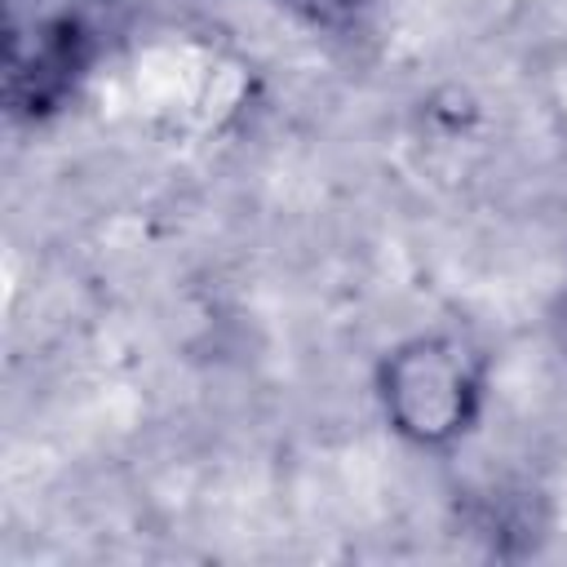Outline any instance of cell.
Segmentation results:
<instances>
[{
    "mask_svg": "<svg viewBox=\"0 0 567 567\" xmlns=\"http://www.w3.org/2000/svg\"><path fill=\"white\" fill-rule=\"evenodd\" d=\"M487 399V354L461 332H416L377 368L385 425L425 452L456 447Z\"/></svg>",
    "mask_w": 567,
    "mask_h": 567,
    "instance_id": "obj_1",
    "label": "cell"
},
{
    "mask_svg": "<svg viewBox=\"0 0 567 567\" xmlns=\"http://www.w3.org/2000/svg\"><path fill=\"white\" fill-rule=\"evenodd\" d=\"M93 62V31L80 13L58 9L31 18V27H13L9 35V111L22 120H44L80 89Z\"/></svg>",
    "mask_w": 567,
    "mask_h": 567,
    "instance_id": "obj_2",
    "label": "cell"
},
{
    "mask_svg": "<svg viewBox=\"0 0 567 567\" xmlns=\"http://www.w3.org/2000/svg\"><path fill=\"white\" fill-rule=\"evenodd\" d=\"M284 13H292L301 27L323 35H350L363 22L368 0H275Z\"/></svg>",
    "mask_w": 567,
    "mask_h": 567,
    "instance_id": "obj_3",
    "label": "cell"
},
{
    "mask_svg": "<svg viewBox=\"0 0 567 567\" xmlns=\"http://www.w3.org/2000/svg\"><path fill=\"white\" fill-rule=\"evenodd\" d=\"M554 323H558V341H563V350H567V301H563V315H558Z\"/></svg>",
    "mask_w": 567,
    "mask_h": 567,
    "instance_id": "obj_4",
    "label": "cell"
}]
</instances>
